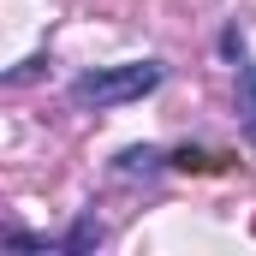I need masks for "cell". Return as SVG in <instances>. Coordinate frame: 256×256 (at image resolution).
<instances>
[{
	"mask_svg": "<svg viewBox=\"0 0 256 256\" xmlns=\"http://www.w3.org/2000/svg\"><path fill=\"white\" fill-rule=\"evenodd\" d=\"M161 167H167V155H161V149H149V143H143V149H126V155L114 161V173H120V179H155Z\"/></svg>",
	"mask_w": 256,
	"mask_h": 256,
	"instance_id": "7a4b0ae2",
	"label": "cell"
},
{
	"mask_svg": "<svg viewBox=\"0 0 256 256\" xmlns=\"http://www.w3.org/2000/svg\"><path fill=\"white\" fill-rule=\"evenodd\" d=\"M167 66L161 60H131V66H96L84 78H72V108H126V102H143L149 90H161Z\"/></svg>",
	"mask_w": 256,
	"mask_h": 256,
	"instance_id": "6da1fadb",
	"label": "cell"
},
{
	"mask_svg": "<svg viewBox=\"0 0 256 256\" xmlns=\"http://www.w3.org/2000/svg\"><path fill=\"white\" fill-rule=\"evenodd\" d=\"M102 238H108V226H102L96 214H78V220H72V232L60 238V250H66V256H90Z\"/></svg>",
	"mask_w": 256,
	"mask_h": 256,
	"instance_id": "3957f363",
	"label": "cell"
},
{
	"mask_svg": "<svg viewBox=\"0 0 256 256\" xmlns=\"http://www.w3.org/2000/svg\"><path fill=\"white\" fill-rule=\"evenodd\" d=\"M42 72H48V60H42V54H36V60H24V66H12V72H6V84H30V78H42Z\"/></svg>",
	"mask_w": 256,
	"mask_h": 256,
	"instance_id": "8992f818",
	"label": "cell"
},
{
	"mask_svg": "<svg viewBox=\"0 0 256 256\" xmlns=\"http://www.w3.org/2000/svg\"><path fill=\"white\" fill-rule=\"evenodd\" d=\"M167 167H179V173H214V155L185 143V149H173V155H167Z\"/></svg>",
	"mask_w": 256,
	"mask_h": 256,
	"instance_id": "5b68a950",
	"label": "cell"
},
{
	"mask_svg": "<svg viewBox=\"0 0 256 256\" xmlns=\"http://www.w3.org/2000/svg\"><path fill=\"white\" fill-rule=\"evenodd\" d=\"M238 120H244V137L256 143V66H238Z\"/></svg>",
	"mask_w": 256,
	"mask_h": 256,
	"instance_id": "277c9868",
	"label": "cell"
}]
</instances>
